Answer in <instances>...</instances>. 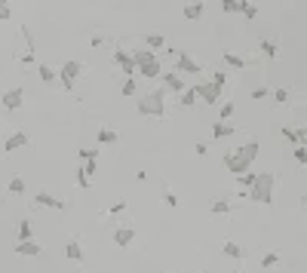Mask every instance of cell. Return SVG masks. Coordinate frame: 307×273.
Segmentation results:
<instances>
[{
	"instance_id": "obj_1",
	"label": "cell",
	"mask_w": 307,
	"mask_h": 273,
	"mask_svg": "<svg viewBox=\"0 0 307 273\" xmlns=\"http://www.w3.org/2000/svg\"><path fill=\"white\" fill-rule=\"evenodd\" d=\"M258 151H261V141L258 138H252V141H246L243 148H237V151H231V154H224V169L231 172V175H243V172H252V163H255V157H258Z\"/></svg>"
},
{
	"instance_id": "obj_2",
	"label": "cell",
	"mask_w": 307,
	"mask_h": 273,
	"mask_svg": "<svg viewBox=\"0 0 307 273\" xmlns=\"http://www.w3.org/2000/svg\"><path fill=\"white\" fill-rule=\"evenodd\" d=\"M274 184H277V175L274 172H255V181L252 187L246 191V200L258 203V206H271L274 203Z\"/></svg>"
},
{
	"instance_id": "obj_3",
	"label": "cell",
	"mask_w": 307,
	"mask_h": 273,
	"mask_svg": "<svg viewBox=\"0 0 307 273\" xmlns=\"http://www.w3.org/2000/svg\"><path fill=\"white\" fill-rule=\"evenodd\" d=\"M132 55V61H135V74L138 77H148V80H154V77H160V71H163V65H160V55L154 52V49H135V52H129Z\"/></svg>"
},
{
	"instance_id": "obj_4",
	"label": "cell",
	"mask_w": 307,
	"mask_h": 273,
	"mask_svg": "<svg viewBox=\"0 0 307 273\" xmlns=\"http://www.w3.org/2000/svg\"><path fill=\"white\" fill-rule=\"evenodd\" d=\"M135 111H138L141 117H157V120H163V117H166V89L145 92V95L135 101Z\"/></svg>"
},
{
	"instance_id": "obj_5",
	"label": "cell",
	"mask_w": 307,
	"mask_h": 273,
	"mask_svg": "<svg viewBox=\"0 0 307 273\" xmlns=\"http://www.w3.org/2000/svg\"><path fill=\"white\" fill-rule=\"evenodd\" d=\"M80 74H83V65L77 61V58H71V61H65L62 68H58V74H55V80L62 83V89H74L77 86V80H80Z\"/></svg>"
},
{
	"instance_id": "obj_6",
	"label": "cell",
	"mask_w": 307,
	"mask_h": 273,
	"mask_svg": "<svg viewBox=\"0 0 307 273\" xmlns=\"http://www.w3.org/2000/svg\"><path fill=\"white\" fill-rule=\"evenodd\" d=\"M197 89V98H203V104H221V86H215L212 80H203V83H197L194 86Z\"/></svg>"
},
{
	"instance_id": "obj_7",
	"label": "cell",
	"mask_w": 307,
	"mask_h": 273,
	"mask_svg": "<svg viewBox=\"0 0 307 273\" xmlns=\"http://www.w3.org/2000/svg\"><path fill=\"white\" fill-rule=\"evenodd\" d=\"M160 80H163V89H166V92H175V95H178V92L185 89V77H181L178 71H160Z\"/></svg>"
},
{
	"instance_id": "obj_8",
	"label": "cell",
	"mask_w": 307,
	"mask_h": 273,
	"mask_svg": "<svg viewBox=\"0 0 307 273\" xmlns=\"http://www.w3.org/2000/svg\"><path fill=\"white\" fill-rule=\"evenodd\" d=\"M175 71H178V74H200V65H197L188 52H178V49H175Z\"/></svg>"
},
{
	"instance_id": "obj_9",
	"label": "cell",
	"mask_w": 307,
	"mask_h": 273,
	"mask_svg": "<svg viewBox=\"0 0 307 273\" xmlns=\"http://www.w3.org/2000/svg\"><path fill=\"white\" fill-rule=\"evenodd\" d=\"M31 144V138H28V132H12V135H6V141H3V151L6 154H12V151H22V148H28Z\"/></svg>"
},
{
	"instance_id": "obj_10",
	"label": "cell",
	"mask_w": 307,
	"mask_h": 273,
	"mask_svg": "<svg viewBox=\"0 0 307 273\" xmlns=\"http://www.w3.org/2000/svg\"><path fill=\"white\" fill-rule=\"evenodd\" d=\"M22 104H25V89L15 86V89H6V92H3V108H6V111H18Z\"/></svg>"
},
{
	"instance_id": "obj_11",
	"label": "cell",
	"mask_w": 307,
	"mask_h": 273,
	"mask_svg": "<svg viewBox=\"0 0 307 273\" xmlns=\"http://www.w3.org/2000/svg\"><path fill=\"white\" fill-rule=\"evenodd\" d=\"M114 61L120 65V71H123L126 77H135V61H132V55H129L126 49H114Z\"/></svg>"
},
{
	"instance_id": "obj_12",
	"label": "cell",
	"mask_w": 307,
	"mask_h": 273,
	"mask_svg": "<svg viewBox=\"0 0 307 273\" xmlns=\"http://www.w3.org/2000/svg\"><path fill=\"white\" fill-rule=\"evenodd\" d=\"M114 243H117L120 249H129V246L135 243V230H132L129 224H123V227H117V230H114Z\"/></svg>"
},
{
	"instance_id": "obj_13",
	"label": "cell",
	"mask_w": 307,
	"mask_h": 273,
	"mask_svg": "<svg viewBox=\"0 0 307 273\" xmlns=\"http://www.w3.org/2000/svg\"><path fill=\"white\" fill-rule=\"evenodd\" d=\"M15 252H18L22 258H37V255H43V246H40V243H34V240H18Z\"/></svg>"
},
{
	"instance_id": "obj_14",
	"label": "cell",
	"mask_w": 307,
	"mask_h": 273,
	"mask_svg": "<svg viewBox=\"0 0 307 273\" xmlns=\"http://www.w3.org/2000/svg\"><path fill=\"white\" fill-rule=\"evenodd\" d=\"M203 15H206V3H200V0L185 3V18H188V22H197V18H203Z\"/></svg>"
},
{
	"instance_id": "obj_15",
	"label": "cell",
	"mask_w": 307,
	"mask_h": 273,
	"mask_svg": "<svg viewBox=\"0 0 307 273\" xmlns=\"http://www.w3.org/2000/svg\"><path fill=\"white\" fill-rule=\"evenodd\" d=\"M34 203H37V206H43V209H65V203H62V200H55V197H52V194H46V191L34 194Z\"/></svg>"
},
{
	"instance_id": "obj_16",
	"label": "cell",
	"mask_w": 307,
	"mask_h": 273,
	"mask_svg": "<svg viewBox=\"0 0 307 273\" xmlns=\"http://www.w3.org/2000/svg\"><path fill=\"white\" fill-rule=\"evenodd\" d=\"M197 101H200V98H197V89H194V86H191V89L185 86V89L178 92V104H181V108H194Z\"/></svg>"
},
{
	"instance_id": "obj_17",
	"label": "cell",
	"mask_w": 307,
	"mask_h": 273,
	"mask_svg": "<svg viewBox=\"0 0 307 273\" xmlns=\"http://www.w3.org/2000/svg\"><path fill=\"white\" fill-rule=\"evenodd\" d=\"M231 209H234L231 200H212V203H209V212H212V215H231Z\"/></svg>"
},
{
	"instance_id": "obj_18",
	"label": "cell",
	"mask_w": 307,
	"mask_h": 273,
	"mask_svg": "<svg viewBox=\"0 0 307 273\" xmlns=\"http://www.w3.org/2000/svg\"><path fill=\"white\" fill-rule=\"evenodd\" d=\"M258 49H261V55H264V58H277V55H280V46H277L274 40H261V43H258Z\"/></svg>"
},
{
	"instance_id": "obj_19",
	"label": "cell",
	"mask_w": 307,
	"mask_h": 273,
	"mask_svg": "<svg viewBox=\"0 0 307 273\" xmlns=\"http://www.w3.org/2000/svg\"><path fill=\"white\" fill-rule=\"evenodd\" d=\"M212 135H215V138H228V135H234V126H231L228 120H218V123L212 126Z\"/></svg>"
},
{
	"instance_id": "obj_20",
	"label": "cell",
	"mask_w": 307,
	"mask_h": 273,
	"mask_svg": "<svg viewBox=\"0 0 307 273\" xmlns=\"http://www.w3.org/2000/svg\"><path fill=\"white\" fill-rule=\"evenodd\" d=\"M224 61H228L231 68H237V71H246V65H249V61H246L243 55H237V52H224Z\"/></svg>"
},
{
	"instance_id": "obj_21",
	"label": "cell",
	"mask_w": 307,
	"mask_h": 273,
	"mask_svg": "<svg viewBox=\"0 0 307 273\" xmlns=\"http://www.w3.org/2000/svg\"><path fill=\"white\" fill-rule=\"evenodd\" d=\"M65 255H68L71 261H83V249H80V243H77V240H71V243L65 246Z\"/></svg>"
},
{
	"instance_id": "obj_22",
	"label": "cell",
	"mask_w": 307,
	"mask_h": 273,
	"mask_svg": "<svg viewBox=\"0 0 307 273\" xmlns=\"http://www.w3.org/2000/svg\"><path fill=\"white\" fill-rule=\"evenodd\" d=\"M224 255H228V258H237V261H243V246L228 240V243H224Z\"/></svg>"
},
{
	"instance_id": "obj_23",
	"label": "cell",
	"mask_w": 307,
	"mask_h": 273,
	"mask_svg": "<svg viewBox=\"0 0 307 273\" xmlns=\"http://www.w3.org/2000/svg\"><path fill=\"white\" fill-rule=\"evenodd\" d=\"M117 132L114 129H98V144H117Z\"/></svg>"
},
{
	"instance_id": "obj_24",
	"label": "cell",
	"mask_w": 307,
	"mask_h": 273,
	"mask_svg": "<svg viewBox=\"0 0 307 273\" xmlns=\"http://www.w3.org/2000/svg\"><path fill=\"white\" fill-rule=\"evenodd\" d=\"M18 240H34V224L25 218V221H18Z\"/></svg>"
},
{
	"instance_id": "obj_25",
	"label": "cell",
	"mask_w": 307,
	"mask_h": 273,
	"mask_svg": "<svg viewBox=\"0 0 307 273\" xmlns=\"http://www.w3.org/2000/svg\"><path fill=\"white\" fill-rule=\"evenodd\" d=\"M145 46H148V49H163L166 40H163L160 34H148V37H145Z\"/></svg>"
},
{
	"instance_id": "obj_26",
	"label": "cell",
	"mask_w": 307,
	"mask_h": 273,
	"mask_svg": "<svg viewBox=\"0 0 307 273\" xmlns=\"http://www.w3.org/2000/svg\"><path fill=\"white\" fill-rule=\"evenodd\" d=\"M37 74H40L43 83H55V71H52L49 65H37Z\"/></svg>"
},
{
	"instance_id": "obj_27",
	"label": "cell",
	"mask_w": 307,
	"mask_h": 273,
	"mask_svg": "<svg viewBox=\"0 0 307 273\" xmlns=\"http://www.w3.org/2000/svg\"><path fill=\"white\" fill-rule=\"evenodd\" d=\"M6 187H9V194L22 197V194H25V178H18V175H15V178H9V184H6Z\"/></svg>"
},
{
	"instance_id": "obj_28",
	"label": "cell",
	"mask_w": 307,
	"mask_h": 273,
	"mask_svg": "<svg viewBox=\"0 0 307 273\" xmlns=\"http://www.w3.org/2000/svg\"><path fill=\"white\" fill-rule=\"evenodd\" d=\"M240 12H243L249 22H252V18L258 15V6H255V3H249V0H243V3H240Z\"/></svg>"
},
{
	"instance_id": "obj_29",
	"label": "cell",
	"mask_w": 307,
	"mask_h": 273,
	"mask_svg": "<svg viewBox=\"0 0 307 273\" xmlns=\"http://www.w3.org/2000/svg\"><path fill=\"white\" fill-rule=\"evenodd\" d=\"M234 111H237V104H234V101H221V108H218L221 120H231V117H234Z\"/></svg>"
},
{
	"instance_id": "obj_30",
	"label": "cell",
	"mask_w": 307,
	"mask_h": 273,
	"mask_svg": "<svg viewBox=\"0 0 307 273\" xmlns=\"http://www.w3.org/2000/svg\"><path fill=\"white\" fill-rule=\"evenodd\" d=\"M80 169H83V175H86V178H89V175H98V160H83V166H80Z\"/></svg>"
},
{
	"instance_id": "obj_31",
	"label": "cell",
	"mask_w": 307,
	"mask_h": 273,
	"mask_svg": "<svg viewBox=\"0 0 307 273\" xmlns=\"http://www.w3.org/2000/svg\"><path fill=\"white\" fill-rule=\"evenodd\" d=\"M252 181H255V172H243V175H237V184H240L243 191H249Z\"/></svg>"
},
{
	"instance_id": "obj_32",
	"label": "cell",
	"mask_w": 307,
	"mask_h": 273,
	"mask_svg": "<svg viewBox=\"0 0 307 273\" xmlns=\"http://www.w3.org/2000/svg\"><path fill=\"white\" fill-rule=\"evenodd\" d=\"M277 264H280V252H268V255L261 258V267H264V270H268V267H277Z\"/></svg>"
},
{
	"instance_id": "obj_33",
	"label": "cell",
	"mask_w": 307,
	"mask_h": 273,
	"mask_svg": "<svg viewBox=\"0 0 307 273\" xmlns=\"http://www.w3.org/2000/svg\"><path fill=\"white\" fill-rule=\"evenodd\" d=\"M98 154H101V151H95V148H83V151H77L80 163H83V160H98Z\"/></svg>"
},
{
	"instance_id": "obj_34",
	"label": "cell",
	"mask_w": 307,
	"mask_h": 273,
	"mask_svg": "<svg viewBox=\"0 0 307 273\" xmlns=\"http://www.w3.org/2000/svg\"><path fill=\"white\" fill-rule=\"evenodd\" d=\"M292 157H295V163H301V166H304V163H307V148H304V144H295Z\"/></svg>"
},
{
	"instance_id": "obj_35",
	"label": "cell",
	"mask_w": 307,
	"mask_h": 273,
	"mask_svg": "<svg viewBox=\"0 0 307 273\" xmlns=\"http://www.w3.org/2000/svg\"><path fill=\"white\" fill-rule=\"evenodd\" d=\"M120 92H123L126 98H132V95H135V80H132V77H129V80H123V86H120Z\"/></svg>"
},
{
	"instance_id": "obj_36",
	"label": "cell",
	"mask_w": 307,
	"mask_h": 273,
	"mask_svg": "<svg viewBox=\"0 0 307 273\" xmlns=\"http://www.w3.org/2000/svg\"><path fill=\"white\" fill-rule=\"evenodd\" d=\"M12 18V6H9V0H0V22H9Z\"/></svg>"
},
{
	"instance_id": "obj_37",
	"label": "cell",
	"mask_w": 307,
	"mask_h": 273,
	"mask_svg": "<svg viewBox=\"0 0 307 273\" xmlns=\"http://www.w3.org/2000/svg\"><path fill=\"white\" fill-rule=\"evenodd\" d=\"M283 138L292 141V144H298V132H295V126H283Z\"/></svg>"
},
{
	"instance_id": "obj_38",
	"label": "cell",
	"mask_w": 307,
	"mask_h": 273,
	"mask_svg": "<svg viewBox=\"0 0 307 273\" xmlns=\"http://www.w3.org/2000/svg\"><path fill=\"white\" fill-rule=\"evenodd\" d=\"M240 3L243 0H221V9L224 12H240Z\"/></svg>"
},
{
	"instance_id": "obj_39",
	"label": "cell",
	"mask_w": 307,
	"mask_h": 273,
	"mask_svg": "<svg viewBox=\"0 0 307 273\" xmlns=\"http://www.w3.org/2000/svg\"><path fill=\"white\" fill-rule=\"evenodd\" d=\"M212 83L224 89V86H228V74H224V71H215V74H212Z\"/></svg>"
},
{
	"instance_id": "obj_40",
	"label": "cell",
	"mask_w": 307,
	"mask_h": 273,
	"mask_svg": "<svg viewBox=\"0 0 307 273\" xmlns=\"http://www.w3.org/2000/svg\"><path fill=\"white\" fill-rule=\"evenodd\" d=\"M274 101H277V104H286V101H289V89H274Z\"/></svg>"
},
{
	"instance_id": "obj_41",
	"label": "cell",
	"mask_w": 307,
	"mask_h": 273,
	"mask_svg": "<svg viewBox=\"0 0 307 273\" xmlns=\"http://www.w3.org/2000/svg\"><path fill=\"white\" fill-rule=\"evenodd\" d=\"M163 203H166L169 209H178V203H181V200H178V197H175L172 191H166V197H163Z\"/></svg>"
},
{
	"instance_id": "obj_42",
	"label": "cell",
	"mask_w": 307,
	"mask_h": 273,
	"mask_svg": "<svg viewBox=\"0 0 307 273\" xmlns=\"http://www.w3.org/2000/svg\"><path fill=\"white\" fill-rule=\"evenodd\" d=\"M271 95V89H264V86H258V89H252V98L258 101V98H268Z\"/></svg>"
},
{
	"instance_id": "obj_43",
	"label": "cell",
	"mask_w": 307,
	"mask_h": 273,
	"mask_svg": "<svg viewBox=\"0 0 307 273\" xmlns=\"http://www.w3.org/2000/svg\"><path fill=\"white\" fill-rule=\"evenodd\" d=\"M194 154H197V157H206V154H209V148H206L203 141H197V144H194Z\"/></svg>"
},
{
	"instance_id": "obj_44",
	"label": "cell",
	"mask_w": 307,
	"mask_h": 273,
	"mask_svg": "<svg viewBox=\"0 0 307 273\" xmlns=\"http://www.w3.org/2000/svg\"><path fill=\"white\" fill-rule=\"evenodd\" d=\"M77 187H89V178L83 175V169H77Z\"/></svg>"
},
{
	"instance_id": "obj_45",
	"label": "cell",
	"mask_w": 307,
	"mask_h": 273,
	"mask_svg": "<svg viewBox=\"0 0 307 273\" xmlns=\"http://www.w3.org/2000/svg\"><path fill=\"white\" fill-rule=\"evenodd\" d=\"M123 209H126V200H117V203H114L108 212H111V215H117V212H123Z\"/></svg>"
},
{
	"instance_id": "obj_46",
	"label": "cell",
	"mask_w": 307,
	"mask_h": 273,
	"mask_svg": "<svg viewBox=\"0 0 307 273\" xmlns=\"http://www.w3.org/2000/svg\"><path fill=\"white\" fill-rule=\"evenodd\" d=\"M163 273H169V270H163Z\"/></svg>"
},
{
	"instance_id": "obj_47",
	"label": "cell",
	"mask_w": 307,
	"mask_h": 273,
	"mask_svg": "<svg viewBox=\"0 0 307 273\" xmlns=\"http://www.w3.org/2000/svg\"><path fill=\"white\" fill-rule=\"evenodd\" d=\"M74 273H77V270H74Z\"/></svg>"
}]
</instances>
